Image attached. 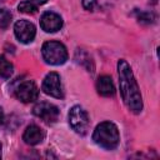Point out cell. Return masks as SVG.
<instances>
[{
    "label": "cell",
    "instance_id": "obj_13",
    "mask_svg": "<svg viewBox=\"0 0 160 160\" xmlns=\"http://www.w3.org/2000/svg\"><path fill=\"white\" fill-rule=\"evenodd\" d=\"M12 74V64L4 56L0 55V78L8 79Z\"/></svg>",
    "mask_w": 160,
    "mask_h": 160
},
{
    "label": "cell",
    "instance_id": "obj_15",
    "mask_svg": "<svg viewBox=\"0 0 160 160\" xmlns=\"http://www.w3.org/2000/svg\"><path fill=\"white\" fill-rule=\"evenodd\" d=\"M18 9H19V11L25 12V14H34L38 10V6L35 4H32L31 1H22L19 4Z\"/></svg>",
    "mask_w": 160,
    "mask_h": 160
},
{
    "label": "cell",
    "instance_id": "obj_8",
    "mask_svg": "<svg viewBox=\"0 0 160 160\" xmlns=\"http://www.w3.org/2000/svg\"><path fill=\"white\" fill-rule=\"evenodd\" d=\"M14 32H15V36L18 38V40L20 42H24V44L31 42L36 35V30H35L34 24L28 21V20L16 21L14 25Z\"/></svg>",
    "mask_w": 160,
    "mask_h": 160
},
{
    "label": "cell",
    "instance_id": "obj_17",
    "mask_svg": "<svg viewBox=\"0 0 160 160\" xmlns=\"http://www.w3.org/2000/svg\"><path fill=\"white\" fill-rule=\"evenodd\" d=\"M82 6L86 10H92L96 6V0H82Z\"/></svg>",
    "mask_w": 160,
    "mask_h": 160
},
{
    "label": "cell",
    "instance_id": "obj_4",
    "mask_svg": "<svg viewBox=\"0 0 160 160\" xmlns=\"http://www.w3.org/2000/svg\"><path fill=\"white\" fill-rule=\"evenodd\" d=\"M69 124L75 132L80 135H85L90 125L88 112L79 105L72 106L69 111Z\"/></svg>",
    "mask_w": 160,
    "mask_h": 160
},
{
    "label": "cell",
    "instance_id": "obj_16",
    "mask_svg": "<svg viewBox=\"0 0 160 160\" xmlns=\"http://www.w3.org/2000/svg\"><path fill=\"white\" fill-rule=\"evenodd\" d=\"M138 20L141 24H151L155 20V16L151 12H145V11H140L138 12Z\"/></svg>",
    "mask_w": 160,
    "mask_h": 160
},
{
    "label": "cell",
    "instance_id": "obj_21",
    "mask_svg": "<svg viewBox=\"0 0 160 160\" xmlns=\"http://www.w3.org/2000/svg\"><path fill=\"white\" fill-rule=\"evenodd\" d=\"M1 1H4V0H0V2H1Z\"/></svg>",
    "mask_w": 160,
    "mask_h": 160
},
{
    "label": "cell",
    "instance_id": "obj_5",
    "mask_svg": "<svg viewBox=\"0 0 160 160\" xmlns=\"http://www.w3.org/2000/svg\"><path fill=\"white\" fill-rule=\"evenodd\" d=\"M14 95L22 102H31L38 99L39 89L36 84L31 80H25L19 82L14 89Z\"/></svg>",
    "mask_w": 160,
    "mask_h": 160
},
{
    "label": "cell",
    "instance_id": "obj_3",
    "mask_svg": "<svg viewBox=\"0 0 160 160\" xmlns=\"http://www.w3.org/2000/svg\"><path fill=\"white\" fill-rule=\"evenodd\" d=\"M44 60L50 65H61L68 60V50L59 41H46L41 48Z\"/></svg>",
    "mask_w": 160,
    "mask_h": 160
},
{
    "label": "cell",
    "instance_id": "obj_7",
    "mask_svg": "<svg viewBox=\"0 0 160 160\" xmlns=\"http://www.w3.org/2000/svg\"><path fill=\"white\" fill-rule=\"evenodd\" d=\"M41 89L46 95H50L52 98H56V99L64 98L61 81H60V76L58 72H49L42 81Z\"/></svg>",
    "mask_w": 160,
    "mask_h": 160
},
{
    "label": "cell",
    "instance_id": "obj_1",
    "mask_svg": "<svg viewBox=\"0 0 160 160\" xmlns=\"http://www.w3.org/2000/svg\"><path fill=\"white\" fill-rule=\"evenodd\" d=\"M118 72L120 92L125 105L131 112L139 114L142 110V98L130 65L125 60H119Z\"/></svg>",
    "mask_w": 160,
    "mask_h": 160
},
{
    "label": "cell",
    "instance_id": "obj_2",
    "mask_svg": "<svg viewBox=\"0 0 160 160\" xmlns=\"http://www.w3.org/2000/svg\"><path fill=\"white\" fill-rule=\"evenodd\" d=\"M92 140L95 141V144L106 150L115 149L119 145L120 140L118 126L111 121L100 122L92 132Z\"/></svg>",
    "mask_w": 160,
    "mask_h": 160
},
{
    "label": "cell",
    "instance_id": "obj_18",
    "mask_svg": "<svg viewBox=\"0 0 160 160\" xmlns=\"http://www.w3.org/2000/svg\"><path fill=\"white\" fill-rule=\"evenodd\" d=\"M4 124H5V115H4L2 109L0 108V126H2Z\"/></svg>",
    "mask_w": 160,
    "mask_h": 160
},
{
    "label": "cell",
    "instance_id": "obj_20",
    "mask_svg": "<svg viewBox=\"0 0 160 160\" xmlns=\"http://www.w3.org/2000/svg\"><path fill=\"white\" fill-rule=\"evenodd\" d=\"M0 158H1V144H0Z\"/></svg>",
    "mask_w": 160,
    "mask_h": 160
},
{
    "label": "cell",
    "instance_id": "obj_14",
    "mask_svg": "<svg viewBox=\"0 0 160 160\" xmlns=\"http://www.w3.org/2000/svg\"><path fill=\"white\" fill-rule=\"evenodd\" d=\"M11 12L8 9H0V29H6L11 22Z\"/></svg>",
    "mask_w": 160,
    "mask_h": 160
},
{
    "label": "cell",
    "instance_id": "obj_12",
    "mask_svg": "<svg viewBox=\"0 0 160 160\" xmlns=\"http://www.w3.org/2000/svg\"><path fill=\"white\" fill-rule=\"evenodd\" d=\"M75 61H76L78 64H80V65H82L89 72H94V69H95L94 62H92L90 55H89L88 52H85L84 50L78 49V50L75 51Z\"/></svg>",
    "mask_w": 160,
    "mask_h": 160
},
{
    "label": "cell",
    "instance_id": "obj_19",
    "mask_svg": "<svg viewBox=\"0 0 160 160\" xmlns=\"http://www.w3.org/2000/svg\"><path fill=\"white\" fill-rule=\"evenodd\" d=\"M29 1H31L32 4H35V5L38 6V5H42V4H45L48 0H29Z\"/></svg>",
    "mask_w": 160,
    "mask_h": 160
},
{
    "label": "cell",
    "instance_id": "obj_6",
    "mask_svg": "<svg viewBox=\"0 0 160 160\" xmlns=\"http://www.w3.org/2000/svg\"><path fill=\"white\" fill-rule=\"evenodd\" d=\"M32 112L35 116L40 118L41 120H44L48 124H52L59 119L60 111L58 109V106H55L54 104L46 102V101H41L39 104H36L32 109Z\"/></svg>",
    "mask_w": 160,
    "mask_h": 160
},
{
    "label": "cell",
    "instance_id": "obj_10",
    "mask_svg": "<svg viewBox=\"0 0 160 160\" xmlns=\"http://www.w3.org/2000/svg\"><path fill=\"white\" fill-rule=\"evenodd\" d=\"M44 136H45L44 131L38 125L31 124L25 129L24 135H22V140L28 145H36L44 140Z\"/></svg>",
    "mask_w": 160,
    "mask_h": 160
},
{
    "label": "cell",
    "instance_id": "obj_9",
    "mask_svg": "<svg viewBox=\"0 0 160 160\" xmlns=\"http://www.w3.org/2000/svg\"><path fill=\"white\" fill-rule=\"evenodd\" d=\"M40 26L46 32H55L62 28V19L59 14L52 11H46L41 15Z\"/></svg>",
    "mask_w": 160,
    "mask_h": 160
},
{
    "label": "cell",
    "instance_id": "obj_11",
    "mask_svg": "<svg viewBox=\"0 0 160 160\" xmlns=\"http://www.w3.org/2000/svg\"><path fill=\"white\" fill-rule=\"evenodd\" d=\"M96 90L102 96H112L115 94V88L112 80L109 75H101L96 80Z\"/></svg>",
    "mask_w": 160,
    "mask_h": 160
}]
</instances>
